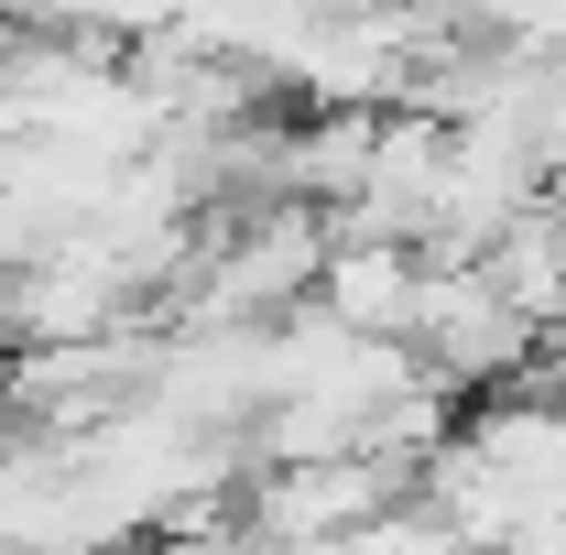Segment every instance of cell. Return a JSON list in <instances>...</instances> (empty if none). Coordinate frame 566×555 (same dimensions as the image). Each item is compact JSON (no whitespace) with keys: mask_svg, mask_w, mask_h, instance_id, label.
Masks as SVG:
<instances>
[{"mask_svg":"<svg viewBox=\"0 0 566 555\" xmlns=\"http://www.w3.org/2000/svg\"><path fill=\"white\" fill-rule=\"evenodd\" d=\"M480 262H491V283L523 305V316H534V327H545V338H556V305H566V218L534 197V208L512 218V229H501Z\"/></svg>","mask_w":566,"mask_h":555,"instance_id":"7a4b0ae2","label":"cell"},{"mask_svg":"<svg viewBox=\"0 0 566 555\" xmlns=\"http://www.w3.org/2000/svg\"><path fill=\"white\" fill-rule=\"evenodd\" d=\"M424 294V251L415 240H381V229H338L327 240V273H316V305H338L370 338H403Z\"/></svg>","mask_w":566,"mask_h":555,"instance_id":"6da1fadb","label":"cell"}]
</instances>
